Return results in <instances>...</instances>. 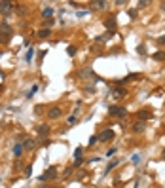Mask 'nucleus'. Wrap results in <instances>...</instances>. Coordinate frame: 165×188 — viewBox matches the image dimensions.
<instances>
[{"mask_svg":"<svg viewBox=\"0 0 165 188\" xmlns=\"http://www.w3.org/2000/svg\"><path fill=\"white\" fill-rule=\"evenodd\" d=\"M108 114H110V116H116V118H125L127 116V110L123 107L112 104V107H108Z\"/></svg>","mask_w":165,"mask_h":188,"instance_id":"1","label":"nucleus"},{"mask_svg":"<svg viewBox=\"0 0 165 188\" xmlns=\"http://www.w3.org/2000/svg\"><path fill=\"white\" fill-rule=\"evenodd\" d=\"M57 177V167H49L48 171H44V175H40L38 177V181H49V179H55Z\"/></svg>","mask_w":165,"mask_h":188,"instance_id":"2","label":"nucleus"},{"mask_svg":"<svg viewBox=\"0 0 165 188\" xmlns=\"http://www.w3.org/2000/svg\"><path fill=\"white\" fill-rule=\"evenodd\" d=\"M12 12H13V4L8 2V0H2V2H0V13H2V15H10Z\"/></svg>","mask_w":165,"mask_h":188,"instance_id":"3","label":"nucleus"},{"mask_svg":"<svg viewBox=\"0 0 165 188\" xmlns=\"http://www.w3.org/2000/svg\"><path fill=\"white\" fill-rule=\"evenodd\" d=\"M36 131H38V135H40V137H42V139H46V137H48V135H49L51 127H49L48 124H40V125H38V129H36Z\"/></svg>","mask_w":165,"mask_h":188,"instance_id":"4","label":"nucleus"},{"mask_svg":"<svg viewBox=\"0 0 165 188\" xmlns=\"http://www.w3.org/2000/svg\"><path fill=\"white\" fill-rule=\"evenodd\" d=\"M0 33H2V34H6V36H12V34H13L12 25L6 23V21H2V23H0Z\"/></svg>","mask_w":165,"mask_h":188,"instance_id":"5","label":"nucleus"},{"mask_svg":"<svg viewBox=\"0 0 165 188\" xmlns=\"http://www.w3.org/2000/svg\"><path fill=\"white\" fill-rule=\"evenodd\" d=\"M114 139V131L112 129H105L101 135H99V141H102V143H106V141H112Z\"/></svg>","mask_w":165,"mask_h":188,"instance_id":"6","label":"nucleus"},{"mask_svg":"<svg viewBox=\"0 0 165 188\" xmlns=\"http://www.w3.org/2000/svg\"><path fill=\"white\" fill-rule=\"evenodd\" d=\"M61 116V107H51L48 110V118L49 120H57Z\"/></svg>","mask_w":165,"mask_h":188,"instance_id":"7","label":"nucleus"},{"mask_svg":"<svg viewBox=\"0 0 165 188\" xmlns=\"http://www.w3.org/2000/svg\"><path fill=\"white\" fill-rule=\"evenodd\" d=\"M34 146H36V141H34V139H30V137H27V139H25V141H23V150H32V148H34Z\"/></svg>","mask_w":165,"mask_h":188,"instance_id":"8","label":"nucleus"},{"mask_svg":"<svg viewBox=\"0 0 165 188\" xmlns=\"http://www.w3.org/2000/svg\"><path fill=\"white\" fill-rule=\"evenodd\" d=\"M137 116H138L141 122H144V120H150V118H152V112L144 108V110H138V112H137Z\"/></svg>","mask_w":165,"mask_h":188,"instance_id":"9","label":"nucleus"},{"mask_svg":"<svg viewBox=\"0 0 165 188\" xmlns=\"http://www.w3.org/2000/svg\"><path fill=\"white\" fill-rule=\"evenodd\" d=\"M105 27L110 30V33H114V29H116V19L114 17H108V19H105Z\"/></svg>","mask_w":165,"mask_h":188,"instance_id":"10","label":"nucleus"},{"mask_svg":"<svg viewBox=\"0 0 165 188\" xmlns=\"http://www.w3.org/2000/svg\"><path fill=\"white\" fill-rule=\"evenodd\" d=\"M91 8H95V10H105V8H106V2H105V0H93V2H91Z\"/></svg>","mask_w":165,"mask_h":188,"instance_id":"11","label":"nucleus"},{"mask_svg":"<svg viewBox=\"0 0 165 188\" xmlns=\"http://www.w3.org/2000/svg\"><path fill=\"white\" fill-rule=\"evenodd\" d=\"M89 76H93V78H95V72L91 70V69H84V70H80V72H78V78H89Z\"/></svg>","mask_w":165,"mask_h":188,"instance_id":"12","label":"nucleus"},{"mask_svg":"<svg viewBox=\"0 0 165 188\" xmlns=\"http://www.w3.org/2000/svg\"><path fill=\"white\" fill-rule=\"evenodd\" d=\"M51 15H53V8L48 6V8L42 10V17H44V19H51Z\"/></svg>","mask_w":165,"mask_h":188,"instance_id":"13","label":"nucleus"},{"mask_svg":"<svg viewBox=\"0 0 165 188\" xmlns=\"http://www.w3.org/2000/svg\"><path fill=\"white\" fill-rule=\"evenodd\" d=\"M127 95V90H123V87H116L114 90V97H123Z\"/></svg>","mask_w":165,"mask_h":188,"instance_id":"14","label":"nucleus"},{"mask_svg":"<svg viewBox=\"0 0 165 188\" xmlns=\"http://www.w3.org/2000/svg\"><path fill=\"white\" fill-rule=\"evenodd\" d=\"M49 34H51V30H49V29H42V30H38V38H48Z\"/></svg>","mask_w":165,"mask_h":188,"instance_id":"15","label":"nucleus"},{"mask_svg":"<svg viewBox=\"0 0 165 188\" xmlns=\"http://www.w3.org/2000/svg\"><path fill=\"white\" fill-rule=\"evenodd\" d=\"M133 131H135V133H142V131H144V124H142V122L135 124V125H133Z\"/></svg>","mask_w":165,"mask_h":188,"instance_id":"16","label":"nucleus"},{"mask_svg":"<svg viewBox=\"0 0 165 188\" xmlns=\"http://www.w3.org/2000/svg\"><path fill=\"white\" fill-rule=\"evenodd\" d=\"M118 164H120V160H112V161H110V164H108V165H106V173H110V171H112V169H114V167H116Z\"/></svg>","mask_w":165,"mask_h":188,"instance_id":"17","label":"nucleus"},{"mask_svg":"<svg viewBox=\"0 0 165 188\" xmlns=\"http://www.w3.org/2000/svg\"><path fill=\"white\" fill-rule=\"evenodd\" d=\"M21 152H23V144L15 143V146H13V154H15V156H21Z\"/></svg>","mask_w":165,"mask_h":188,"instance_id":"18","label":"nucleus"},{"mask_svg":"<svg viewBox=\"0 0 165 188\" xmlns=\"http://www.w3.org/2000/svg\"><path fill=\"white\" fill-rule=\"evenodd\" d=\"M13 8H15V12H17L19 15H23L25 12H27V8H25V6H23V4H17V6H13Z\"/></svg>","mask_w":165,"mask_h":188,"instance_id":"19","label":"nucleus"},{"mask_svg":"<svg viewBox=\"0 0 165 188\" xmlns=\"http://www.w3.org/2000/svg\"><path fill=\"white\" fill-rule=\"evenodd\" d=\"M152 57H154L156 61H163V59H165V53H163V51H158V53H154Z\"/></svg>","mask_w":165,"mask_h":188,"instance_id":"20","label":"nucleus"},{"mask_svg":"<svg viewBox=\"0 0 165 188\" xmlns=\"http://www.w3.org/2000/svg\"><path fill=\"white\" fill-rule=\"evenodd\" d=\"M66 53H69L70 57H74L76 55V46H69V48H66Z\"/></svg>","mask_w":165,"mask_h":188,"instance_id":"21","label":"nucleus"},{"mask_svg":"<svg viewBox=\"0 0 165 188\" xmlns=\"http://www.w3.org/2000/svg\"><path fill=\"white\" fill-rule=\"evenodd\" d=\"M10 38H12V36H6V34H2V33H0V44H8Z\"/></svg>","mask_w":165,"mask_h":188,"instance_id":"22","label":"nucleus"},{"mask_svg":"<svg viewBox=\"0 0 165 188\" xmlns=\"http://www.w3.org/2000/svg\"><path fill=\"white\" fill-rule=\"evenodd\" d=\"M32 57H34V50H32V48H30V50L27 51V61L30 63V61H32Z\"/></svg>","mask_w":165,"mask_h":188,"instance_id":"23","label":"nucleus"},{"mask_svg":"<svg viewBox=\"0 0 165 188\" xmlns=\"http://www.w3.org/2000/svg\"><path fill=\"white\" fill-rule=\"evenodd\" d=\"M53 25V19H44V29H49Z\"/></svg>","mask_w":165,"mask_h":188,"instance_id":"24","label":"nucleus"},{"mask_svg":"<svg viewBox=\"0 0 165 188\" xmlns=\"http://www.w3.org/2000/svg\"><path fill=\"white\" fill-rule=\"evenodd\" d=\"M34 112H36V114H42V112H44V107H42V104H36V107H34Z\"/></svg>","mask_w":165,"mask_h":188,"instance_id":"25","label":"nucleus"},{"mask_svg":"<svg viewBox=\"0 0 165 188\" xmlns=\"http://www.w3.org/2000/svg\"><path fill=\"white\" fill-rule=\"evenodd\" d=\"M131 161H133V164H138V161H141V156H138V154H133V156H131Z\"/></svg>","mask_w":165,"mask_h":188,"instance_id":"26","label":"nucleus"},{"mask_svg":"<svg viewBox=\"0 0 165 188\" xmlns=\"http://www.w3.org/2000/svg\"><path fill=\"white\" fill-rule=\"evenodd\" d=\"M82 164H84V160H82V158H74V167H80Z\"/></svg>","mask_w":165,"mask_h":188,"instance_id":"27","label":"nucleus"},{"mask_svg":"<svg viewBox=\"0 0 165 188\" xmlns=\"http://www.w3.org/2000/svg\"><path fill=\"white\" fill-rule=\"evenodd\" d=\"M32 175V165H29L27 169H25V177H30Z\"/></svg>","mask_w":165,"mask_h":188,"instance_id":"28","label":"nucleus"},{"mask_svg":"<svg viewBox=\"0 0 165 188\" xmlns=\"http://www.w3.org/2000/svg\"><path fill=\"white\" fill-rule=\"evenodd\" d=\"M36 91H38V86H34V87H32V90H30V91H29V95H27V97L30 99V97H32V95H34V93H36Z\"/></svg>","mask_w":165,"mask_h":188,"instance_id":"29","label":"nucleus"},{"mask_svg":"<svg viewBox=\"0 0 165 188\" xmlns=\"http://www.w3.org/2000/svg\"><path fill=\"white\" fill-rule=\"evenodd\" d=\"M82 152H84L82 148H76V152H74V158H82Z\"/></svg>","mask_w":165,"mask_h":188,"instance_id":"30","label":"nucleus"},{"mask_svg":"<svg viewBox=\"0 0 165 188\" xmlns=\"http://www.w3.org/2000/svg\"><path fill=\"white\" fill-rule=\"evenodd\" d=\"M158 44H159V46H165V34H163V36H159V38H158Z\"/></svg>","mask_w":165,"mask_h":188,"instance_id":"31","label":"nucleus"},{"mask_svg":"<svg viewBox=\"0 0 165 188\" xmlns=\"http://www.w3.org/2000/svg\"><path fill=\"white\" fill-rule=\"evenodd\" d=\"M76 122H78V118H76V116H70V118H69V125H72V124H76Z\"/></svg>","mask_w":165,"mask_h":188,"instance_id":"32","label":"nucleus"},{"mask_svg":"<svg viewBox=\"0 0 165 188\" xmlns=\"http://www.w3.org/2000/svg\"><path fill=\"white\" fill-rule=\"evenodd\" d=\"M97 141H99V137H89V146H93Z\"/></svg>","mask_w":165,"mask_h":188,"instance_id":"33","label":"nucleus"},{"mask_svg":"<svg viewBox=\"0 0 165 188\" xmlns=\"http://www.w3.org/2000/svg\"><path fill=\"white\" fill-rule=\"evenodd\" d=\"M137 51H138L141 55H144V44H141V46H138V48H137Z\"/></svg>","mask_w":165,"mask_h":188,"instance_id":"34","label":"nucleus"},{"mask_svg":"<svg viewBox=\"0 0 165 188\" xmlns=\"http://www.w3.org/2000/svg\"><path fill=\"white\" fill-rule=\"evenodd\" d=\"M148 6V2H146V0H142V2H138V8H146Z\"/></svg>","mask_w":165,"mask_h":188,"instance_id":"35","label":"nucleus"},{"mask_svg":"<svg viewBox=\"0 0 165 188\" xmlns=\"http://www.w3.org/2000/svg\"><path fill=\"white\" fill-rule=\"evenodd\" d=\"M49 144V141L48 139H42V143H40V146H48Z\"/></svg>","mask_w":165,"mask_h":188,"instance_id":"36","label":"nucleus"},{"mask_svg":"<svg viewBox=\"0 0 165 188\" xmlns=\"http://www.w3.org/2000/svg\"><path fill=\"white\" fill-rule=\"evenodd\" d=\"M161 158H163V160H165V150H163V154H161Z\"/></svg>","mask_w":165,"mask_h":188,"instance_id":"37","label":"nucleus"},{"mask_svg":"<svg viewBox=\"0 0 165 188\" xmlns=\"http://www.w3.org/2000/svg\"><path fill=\"white\" fill-rule=\"evenodd\" d=\"M2 90H4V86H0V91H2Z\"/></svg>","mask_w":165,"mask_h":188,"instance_id":"38","label":"nucleus"},{"mask_svg":"<svg viewBox=\"0 0 165 188\" xmlns=\"http://www.w3.org/2000/svg\"><path fill=\"white\" fill-rule=\"evenodd\" d=\"M51 188H59V186H51Z\"/></svg>","mask_w":165,"mask_h":188,"instance_id":"39","label":"nucleus"}]
</instances>
